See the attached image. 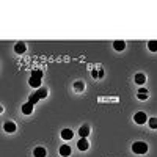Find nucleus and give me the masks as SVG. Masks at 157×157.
Wrapping results in <instances>:
<instances>
[{
  "label": "nucleus",
  "mask_w": 157,
  "mask_h": 157,
  "mask_svg": "<svg viewBox=\"0 0 157 157\" xmlns=\"http://www.w3.org/2000/svg\"><path fill=\"white\" fill-rule=\"evenodd\" d=\"M148 124H149L151 129H157V118H155V116H154V118H149V120H148Z\"/></svg>",
  "instance_id": "nucleus-16"
},
{
  "label": "nucleus",
  "mask_w": 157,
  "mask_h": 157,
  "mask_svg": "<svg viewBox=\"0 0 157 157\" xmlns=\"http://www.w3.org/2000/svg\"><path fill=\"white\" fill-rule=\"evenodd\" d=\"M148 120H149V118L146 116L145 112H137V113L134 115V121H135L137 124H145Z\"/></svg>",
  "instance_id": "nucleus-3"
},
{
  "label": "nucleus",
  "mask_w": 157,
  "mask_h": 157,
  "mask_svg": "<svg viewBox=\"0 0 157 157\" xmlns=\"http://www.w3.org/2000/svg\"><path fill=\"white\" fill-rule=\"evenodd\" d=\"M77 148L80 149V151H86V149L90 148L88 140H86V138H80V140H78V143H77Z\"/></svg>",
  "instance_id": "nucleus-11"
},
{
  "label": "nucleus",
  "mask_w": 157,
  "mask_h": 157,
  "mask_svg": "<svg viewBox=\"0 0 157 157\" xmlns=\"http://www.w3.org/2000/svg\"><path fill=\"white\" fill-rule=\"evenodd\" d=\"M41 80H43V71L41 69H35L30 75V80H29V85L33 86V88H39L41 86Z\"/></svg>",
  "instance_id": "nucleus-1"
},
{
  "label": "nucleus",
  "mask_w": 157,
  "mask_h": 157,
  "mask_svg": "<svg viewBox=\"0 0 157 157\" xmlns=\"http://www.w3.org/2000/svg\"><path fill=\"white\" fill-rule=\"evenodd\" d=\"M146 151H148V145L145 141H135L132 145V152L134 154L141 155V154H146Z\"/></svg>",
  "instance_id": "nucleus-2"
},
{
  "label": "nucleus",
  "mask_w": 157,
  "mask_h": 157,
  "mask_svg": "<svg viewBox=\"0 0 157 157\" xmlns=\"http://www.w3.org/2000/svg\"><path fill=\"white\" fill-rule=\"evenodd\" d=\"M72 137H74V132H72L71 129H63V130H61V138H63V140L69 141Z\"/></svg>",
  "instance_id": "nucleus-10"
},
{
  "label": "nucleus",
  "mask_w": 157,
  "mask_h": 157,
  "mask_svg": "<svg viewBox=\"0 0 157 157\" xmlns=\"http://www.w3.org/2000/svg\"><path fill=\"white\" fill-rule=\"evenodd\" d=\"M33 155H35V157H46V155H47V151H46V148H43V146H38V148L33 149Z\"/></svg>",
  "instance_id": "nucleus-8"
},
{
  "label": "nucleus",
  "mask_w": 157,
  "mask_h": 157,
  "mask_svg": "<svg viewBox=\"0 0 157 157\" xmlns=\"http://www.w3.org/2000/svg\"><path fill=\"white\" fill-rule=\"evenodd\" d=\"M113 47H115V50L121 52V50H124V49H126V43H124V41H120V39H118V41H115V43H113Z\"/></svg>",
  "instance_id": "nucleus-14"
},
{
  "label": "nucleus",
  "mask_w": 157,
  "mask_h": 157,
  "mask_svg": "<svg viewBox=\"0 0 157 157\" xmlns=\"http://www.w3.org/2000/svg\"><path fill=\"white\" fill-rule=\"evenodd\" d=\"M58 152H60L61 157H69L71 155V146L69 145H61L60 149H58Z\"/></svg>",
  "instance_id": "nucleus-5"
},
{
  "label": "nucleus",
  "mask_w": 157,
  "mask_h": 157,
  "mask_svg": "<svg viewBox=\"0 0 157 157\" xmlns=\"http://www.w3.org/2000/svg\"><path fill=\"white\" fill-rule=\"evenodd\" d=\"M83 88H85V83L83 82H75L74 83V90L75 91H83Z\"/></svg>",
  "instance_id": "nucleus-17"
},
{
  "label": "nucleus",
  "mask_w": 157,
  "mask_h": 157,
  "mask_svg": "<svg viewBox=\"0 0 157 157\" xmlns=\"http://www.w3.org/2000/svg\"><path fill=\"white\" fill-rule=\"evenodd\" d=\"M38 101H39V99H38V96H36V94H32V96L29 98V102H32L33 105H35V104H36Z\"/></svg>",
  "instance_id": "nucleus-19"
},
{
  "label": "nucleus",
  "mask_w": 157,
  "mask_h": 157,
  "mask_svg": "<svg viewBox=\"0 0 157 157\" xmlns=\"http://www.w3.org/2000/svg\"><path fill=\"white\" fill-rule=\"evenodd\" d=\"M91 75H93V77L96 78V77H99V72H98L96 69H93V71H91Z\"/></svg>",
  "instance_id": "nucleus-20"
},
{
  "label": "nucleus",
  "mask_w": 157,
  "mask_h": 157,
  "mask_svg": "<svg viewBox=\"0 0 157 157\" xmlns=\"http://www.w3.org/2000/svg\"><path fill=\"white\" fill-rule=\"evenodd\" d=\"M78 135H80V138H86L90 135V126H80L78 127Z\"/></svg>",
  "instance_id": "nucleus-7"
},
{
  "label": "nucleus",
  "mask_w": 157,
  "mask_h": 157,
  "mask_svg": "<svg viewBox=\"0 0 157 157\" xmlns=\"http://www.w3.org/2000/svg\"><path fill=\"white\" fill-rule=\"evenodd\" d=\"M134 80H135V83H138V85H143V83L146 82V75H145V74H141V72H138V74H135Z\"/></svg>",
  "instance_id": "nucleus-12"
},
{
  "label": "nucleus",
  "mask_w": 157,
  "mask_h": 157,
  "mask_svg": "<svg viewBox=\"0 0 157 157\" xmlns=\"http://www.w3.org/2000/svg\"><path fill=\"white\" fill-rule=\"evenodd\" d=\"M3 130L6 134H13V132H16V124L13 123V121H6L3 124Z\"/></svg>",
  "instance_id": "nucleus-4"
},
{
  "label": "nucleus",
  "mask_w": 157,
  "mask_h": 157,
  "mask_svg": "<svg viewBox=\"0 0 157 157\" xmlns=\"http://www.w3.org/2000/svg\"><path fill=\"white\" fill-rule=\"evenodd\" d=\"M148 49L151 52H157V41H149L148 43Z\"/></svg>",
  "instance_id": "nucleus-18"
},
{
  "label": "nucleus",
  "mask_w": 157,
  "mask_h": 157,
  "mask_svg": "<svg viewBox=\"0 0 157 157\" xmlns=\"http://www.w3.org/2000/svg\"><path fill=\"white\" fill-rule=\"evenodd\" d=\"M33 107L35 105H33L32 102H25L24 105H22V113L24 115H32L33 113Z\"/></svg>",
  "instance_id": "nucleus-6"
},
{
  "label": "nucleus",
  "mask_w": 157,
  "mask_h": 157,
  "mask_svg": "<svg viewBox=\"0 0 157 157\" xmlns=\"http://www.w3.org/2000/svg\"><path fill=\"white\" fill-rule=\"evenodd\" d=\"M25 50H27V46H25L24 43H17V44H14V52H16V54H24Z\"/></svg>",
  "instance_id": "nucleus-13"
},
{
  "label": "nucleus",
  "mask_w": 157,
  "mask_h": 157,
  "mask_svg": "<svg viewBox=\"0 0 157 157\" xmlns=\"http://www.w3.org/2000/svg\"><path fill=\"white\" fill-rule=\"evenodd\" d=\"M35 94L38 96V99H44V98H47V88H39Z\"/></svg>",
  "instance_id": "nucleus-15"
},
{
  "label": "nucleus",
  "mask_w": 157,
  "mask_h": 157,
  "mask_svg": "<svg viewBox=\"0 0 157 157\" xmlns=\"http://www.w3.org/2000/svg\"><path fill=\"white\" fill-rule=\"evenodd\" d=\"M137 98H138L140 101H146V99L149 98L148 90H146V88H140V90H138V93H137Z\"/></svg>",
  "instance_id": "nucleus-9"
}]
</instances>
